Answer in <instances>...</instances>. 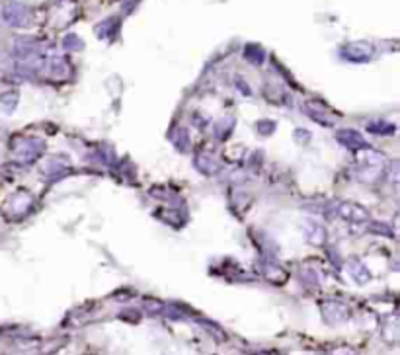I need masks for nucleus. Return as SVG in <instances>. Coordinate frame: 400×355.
Listing matches in <instances>:
<instances>
[{
    "label": "nucleus",
    "instance_id": "f257e3e1",
    "mask_svg": "<svg viewBox=\"0 0 400 355\" xmlns=\"http://www.w3.org/2000/svg\"><path fill=\"white\" fill-rule=\"evenodd\" d=\"M4 16H6V20H8L10 24H14V25L24 24V10H22V8H18V6H8V8H6V12H4Z\"/></svg>",
    "mask_w": 400,
    "mask_h": 355
}]
</instances>
